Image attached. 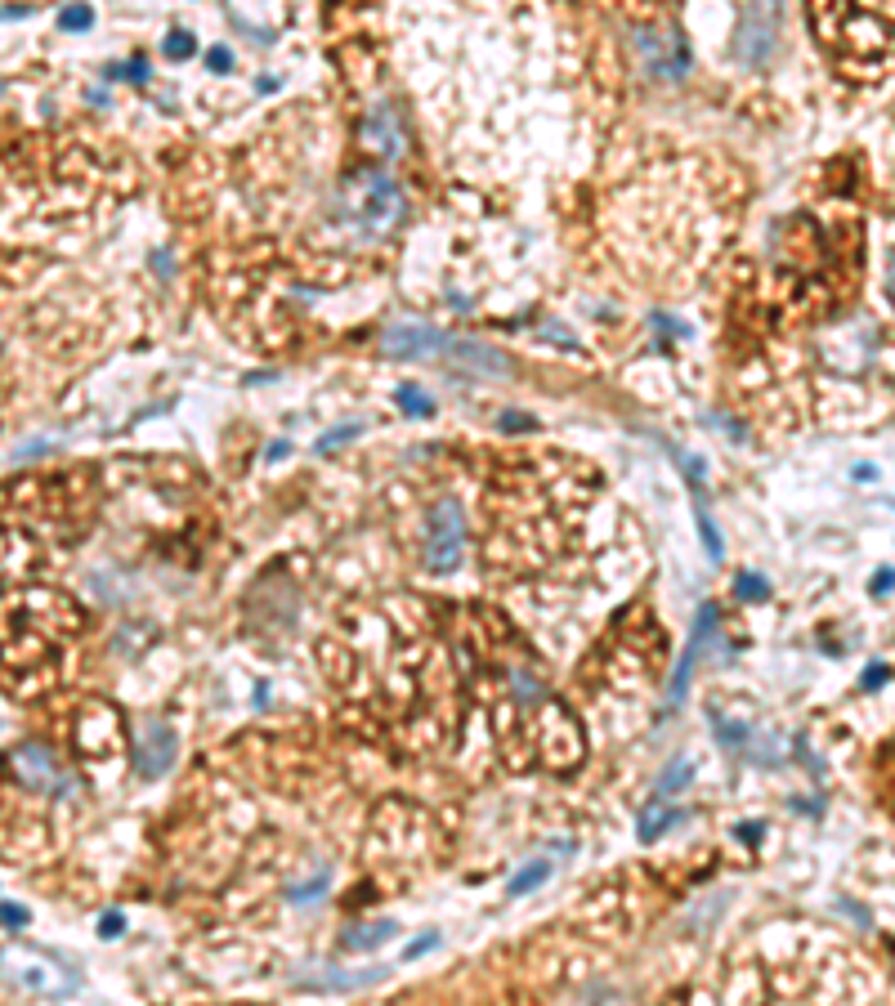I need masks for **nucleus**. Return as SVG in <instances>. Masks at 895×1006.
Masks as SVG:
<instances>
[{
  "label": "nucleus",
  "mask_w": 895,
  "mask_h": 1006,
  "mask_svg": "<svg viewBox=\"0 0 895 1006\" xmlns=\"http://www.w3.org/2000/svg\"><path fill=\"white\" fill-rule=\"evenodd\" d=\"M816 28L829 45V54L860 81H873L886 58H891V32H886V10H869V6H833V0H824V6H816Z\"/></svg>",
  "instance_id": "obj_1"
},
{
  "label": "nucleus",
  "mask_w": 895,
  "mask_h": 1006,
  "mask_svg": "<svg viewBox=\"0 0 895 1006\" xmlns=\"http://www.w3.org/2000/svg\"><path fill=\"white\" fill-rule=\"evenodd\" d=\"M341 215L363 237H385L390 228H398L403 215H408V197H403V189L385 171L363 165V171H354L341 184Z\"/></svg>",
  "instance_id": "obj_2"
},
{
  "label": "nucleus",
  "mask_w": 895,
  "mask_h": 1006,
  "mask_svg": "<svg viewBox=\"0 0 895 1006\" xmlns=\"http://www.w3.org/2000/svg\"><path fill=\"white\" fill-rule=\"evenodd\" d=\"M0 980L32 993V997H50V1002L72 997L81 988V975L36 944H6L0 949Z\"/></svg>",
  "instance_id": "obj_3"
},
{
  "label": "nucleus",
  "mask_w": 895,
  "mask_h": 1006,
  "mask_svg": "<svg viewBox=\"0 0 895 1006\" xmlns=\"http://www.w3.org/2000/svg\"><path fill=\"white\" fill-rule=\"evenodd\" d=\"M466 555V520L457 501H435L426 515V568L430 572H452Z\"/></svg>",
  "instance_id": "obj_4"
},
{
  "label": "nucleus",
  "mask_w": 895,
  "mask_h": 1006,
  "mask_svg": "<svg viewBox=\"0 0 895 1006\" xmlns=\"http://www.w3.org/2000/svg\"><path fill=\"white\" fill-rule=\"evenodd\" d=\"M636 45H640L649 72L663 81H681L690 72V45L676 28H636Z\"/></svg>",
  "instance_id": "obj_5"
},
{
  "label": "nucleus",
  "mask_w": 895,
  "mask_h": 1006,
  "mask_svg": "<svg viewBox=\"0 0 895 1006\" xmlns=\"http://www.w3.org/2000/svg\"><path fill=\"white\" fill-rule=\"evenodd\" d=\"M452 345V335H444L439 327H426V322H398L381 335V350L390 358H444Z\"/></svg>",
  "instance_id": "obj_6"
},
{
  "label": "nucleus",
  "mask_w": 895,
  "mask_h": 1006,
  "mask_svg": "<svg viewBox=\"0 0 895 1006\" xmlns=\"http://www.w3.org/2000/svg\"><path fill=\"white\" fill-rule=\"evenodd\" d=\"M775 28H779V10L770 6H748L739 14V28H735V58L757 67L766 63V54L775 50Z\"/></svg>",
  "instance_id": "obj_7"
},
{
  "label": "nucleus",
  "mask_w": 895,
  "mask_h": 1006,
  "mask_svg": "<svg viewBox=\"0 0 895 1006\" xmlns=\"http://www.w3.org/2000/svg\"><path fill=\"white\" fill-rule=\"evenodd\" d=\"M10 766H14L19 783L32 788V792H50V796H54V788H67V779H63V770H58V761H54V751H50L45 742H23V747H14V751H10Z\"/></svg>",
  "instance_id": "obj_8"
},
{
  "label": "nucleus",
  "mask_w": 895,
  "mask_h": 1006,
  "mask_svg": "<svg viewBox=\"0 0 895 1006\" xmlns=\"http://www.w3.org/2000/svg\"><path fill=\"white\" fill-rule=\"evenodd\" d=\"M171 761H175V729H167V725H148L143 734H139V747H135V770L143 774V779H161L171 770Z\"/></svg>",
  "instance_id": "obj_9"
},
{
  "label": "nucleus",
  "mask_w": 895,
  "mask_h": 1006,
  "mask_svg": "<svg viewBox=\"0 0 895 1006\" xmlns=\"http://www.w3.org/2000/svg\"><path fill=\"white\" fill-rule=\"evenodd\" d=\"M712 631H716V604H703V609H699V622H694V635H690V644H685V653H681V666H676V676H672V703L685 698L690 676H694V662L703 657Z\"/></svg>",
  "instance_id": "obj_10"
},
{
  "label": "nucleus",
  "mask_w": 895,
  "mask_h": 1006,
  "mask_svg": "<svg viewBox=\"0 0 895 1006\" xmlns=\"http://www.w3.org/2000/svg\"><path fill=\"white\" fill-rule=\"evenodd\" d=\"M381 975H385L381 966H376V971H363V975H345V971H337V966H313V971L296 975L291 984H296V988H309V993H350V988L376 984Z\"/></svg>",
  "instance_id": "obj_11"
},
{
  "label": "nucleus",
  "mask_w": 895,
  "mask_h": 1006,
  "mask_svg": "<svg viewBox=\"0 0 895 1006\" xmlns=\"http://www.w3.org/2000/svg\"><path fill=\"white\" fill-rule=\"evenodd\" d=\"M444 358H457V363H466V367H475V372H488V376H511L507 358H502L498 350L479 345V341H457V335H452V345H448Z\"/></svg>",
  "instance_id": "obj_12"
},
{
  "label": "nucleus",
  "mask_w": 895,
  "mask_h": 1006,
  "mask_svg": "<svg viewBox=\"0 0 895 1006\" xmlns=\"http://www.w3.org/2000/svg\"><path fill=\"white\" fill-rule=\"evenodd\" d=\"M363 139H367V143H376V152H381V157H398V152H403V130H398V121H394V113H390V108L367 113Z\"/></svg>",
  "instance_id": "obj_13"
},
{
  "label": "nucleus",
  "mask_w": 895,
  "mask_h": 1006,
  "mask_svg": "<svg viewBox=\"0 0 895 1006\" xmlns=\"http://www.w3.org/2000/svg\"><path fill=\"white\" fill-rule=\"evenodd\" d=\"M394 931H398L394 921H372V927H350V931L341 935V949H345V953H367V949H381Z\"/></svg>",
  "instance_id": "obj_14"
},
{
  "label": "nucleus",
  "mask_w": 895,
  "mask_h": 1006,
  "mask_svg": "<svg viewBox=\"0 0 895 1006\" xmlns=\"http://www.w3.org/2000/svg\"><path fill=\"white\" fill-rule=\"evenodd\" d=\"M694 783V757H672V766L663 770V779H659V801L668 805L676 792H685Z\"/></svg>",
  "instance_id": "obj_15"
},
{
  "label": "nucleus",
  "mask_w": 895,
  "mask_h": 1006,
  "mask_svg": "<svg viewBox=\"0 0 895 1006\" xmlns=\"http://www.w3.org/2000/svg\"><path fill=\"white\" fill-rule=\"evenodd\" d=\"M681 818H690V810H663V805L654 801V805L640 814V842H654L659 832H668V827L681 823Z\"/></svg>",
  "instance_id": "obj_16"
},
{
  "label": "nucleus",
  "mask_w": 895,
  "mask_h": 1006,
  "mask_svg": "<svg viewBox=\"0 0 895 1006\" xmlns=\"http://www.w3.org/2000/svg\"><path fill=\"white\" fill-rule=\"evenodd\" d=\"M546 877H551V864H546V859H537V864H529L524 873H515V877H511L507 895H529V890H537Z\"/></svg>",
  "instance_id": "obj_17"
},
{
  "label": "nucleus",
  "mask_w": 895,
  "mask_h": 1006,
  "mask_svg": "<svg viewBox=\"0 0 895 1006\" xmlns=\"http://www.w3.org/2000/svg\"><path fill=\"white\" fill-rule=\"evenodd\" d=\"M328 886H332V868H318L309 881L291 886V890H287V899H291V903H309V899H318V895L328 890Z\"/></svg>",
  "instance_id": "obj_18"
},
{
  "label": "nucleus",
  "mask_w": 895,
  "mask_h": 1006,
  "mask_svg": "<svg viewBox=\"0 0 895 1006\" xmlns=\"http://www.w3.org/2000/svg\"><path fill=\"white\" fill-rule=\"evenodd\" d=\"M735 596L748 600V604H757V600H770V586H766L757 572H744V577L735 581Z\"/></svg>",
  "instance_id": "obj_19"
},
{
  "label": "nucleus",
  "mask_w": 895,
  "mask_h": 1006,
  "mask_svg": "<svg viewBox=\"0 0 895 1006\" xmlns=\"http://www.w3.org/2000/svg\"><path fill=\"white\" fill-rule=\"evenodd\" d=\"M398 407L403 411H413V416H430L435 407H430V398L417 389V385H398Z\"/></svg>",
  "instance_id": "obj_20"
},
{
  "label": "nucleus",
  "mask_w": 895,
  "mask_h": 1006,
  "mask_svg": "<svg viewBox=\"0 0 895 1006\" xmlns=\"http://www.w3.org/2000/svg\"><path fill=\"white\" fill-rule=\"evenodd\" d=\"M90 23H95L90 6H72V10H63V14H58V28H67V32H86Z\"/></svg>",
  "instance_id": "obj_21"
},
{
  "label": "nucleus",
  "mask_w": 895,
  "mask_h": 1006,
  "mask_svg": "<svg viewBox=\"0 0 895 1006\" xmlns=\"http://www.w3.org/2000/svg\"><path fill=\"white\" fill-rule=\"evenodd\" d=\"M167 54H171V58H189V54H193V36H189V32H171V36H167Z\"/></svg>",
  "instance_id": "obj_22"
},
{
  "label": "nucleus",
  "mask_w": 895,
  "mask_h": 1006,
  "mask_svg": "<svg viewBox=\"0 0 895 1006\" xmlns=\"http://www.w3.org/2000/svg\"><path fill=\"white\" fill-rule=\"evenodd\" d=\"M359 430H363V426H341V430H332L328 439H318V452H332L337 443H350V439H354Z\"/></svg>",
  "instance_id": "obj_23"
},
{
  "label": "nucleus",
  "mask_w": 895,
  "mask_h": 1006,
  "mask_svg": "<svg viewBox=\"0 0 895 1006\" xmlns=\"http://www.w3.org/2000/svg\"><path fill=\"white\" fill-rule=\"evenodd\" d=\"M121 931H126V917H121V912H104V921H99V935H104V940H117Z\"/></svg>",
  "instance_id": "obj_24"
},
{
  "label": "nucleus",
  "mask_w": 895,
  "mask_h": 1006,
  "mask_svg": "<svg viewBox=\"0 0 895 1006\" xmlns=\"http://www.w3.org/2000/svg\"><path fill=\"white\" fill-rule=\"evenodd\" d=\"M430 949H439V935H426V940L408 944V949H403V962H413V957H422V953H430Z\"/></svg>",
  "instance_id": "obj_25"
},
{
  "label": "nucleus",
  "mask_w": 895,
  "mask_h": 1006,
  "mask_svg": "<svg viewBox=\"0 0 895 1006\" xmlns=\"http://www.w3.org/2000/svg\"><path fill=\"white\" fill-rule=\"evenodd\" d=\"M886 676H891V666H886V662H877V666H869V671H864V681H860V685H864V689H877Z\"/></svg>",
  "instance_id": "obj_26"
},
{
  "label": "nucleus",
  "mask_w": 895,
  "mask_h": 1006,
  "mask_svg": "<svg viewBox=\"0 0 895 1006\" xmlns=\"http://www.w3.org/2000/svg\"><path fill=\"white\" fill-rule=\"evenodd\" d=\"M0 921H6V927H28V912L6 903V908H0Z\"/></svg>",
  "instance_id": "obj_27"
},
{
  "label": "nucleus",
  "mask_w": 895,
  "mask_h": 1006,
  "mask_svg": "<svg viewBox=\"0 0 895 1006\" xmlns=\"http://www.w3.org/2000/svg\"><path fill=\"white\" fill-rule=\"evenodd\" d=\"M206 63H211V72H228V67H233V54H228V50H211Z\"/></svg>",
  "instance_id": "obj_28"
},
{
  "label": "nucleus",
  "mask_w": 895,
  "mask_h": 1006,
  "mask_svg": "<svg viewBox=\"0 0 895 1006\" xmlns=\"http://www.w3.org/2000/svg\"><path fill=\"white\" fill-rule=\"evenodd\" d=\"M873 596H891V568H882V572H877V581H873Z\"/></svg>",
  "instance_id": "obj_29"
},
{
  "label": "nucleus",
  "mask_w": 895,
  "mask_h": 1006,
  "mask_svg": "<svg viewBox=\"0 0 895 1006\" xmlns=\"http://www.w3.org/2000/svg\"><path fill=\"white\" fill-rule=\"evenodd\" d=\"M287 452H291V448H287V443H274V448H269V452H265V461H283V457H287Z\"/></svg>",
  "instance_id": "obj_30"
},
{
  "label": "nucleus",
  "mask_w": 895,
  "mask_h": 1006,
  "mask_svg": "<svg viewBox=\"0 0 895 1006\" xmlns=\"http://www.w3.org/2000/svg\"><path fill=\"white\" fill-rule=\"evenodd\" d=\"M0 90H6V86H0Z\"/></svg>",
  "instance_id": "obj_31"
}]
</instances>
